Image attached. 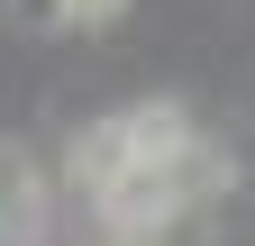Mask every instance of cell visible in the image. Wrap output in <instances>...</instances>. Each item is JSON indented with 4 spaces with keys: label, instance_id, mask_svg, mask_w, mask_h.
<instances>
[{
    "label": "cell",
    "instance_id": "obj_1",
    "mask_svg": "<svg viewBox=\"0 0 255 246\" xmlns=\"http://www.w3.org/2000/svg\"><path fill=\"white\" fill-rule=\"evenodd\" d=\"M228 182H237V173H228V155H219L210 137H191L182 155H128V164H119V182H110L91 210L110 219V237H164L191 201L228 192Z\"/></svg>",
    "mask_w": 255,
    "mask_h": 246
},
{
    "label": "cell",
    "instance_id": "obj_2",
    "mask_svg": "<svg viewBox=\"0 0 255 246\" xmlns=\"http://www.w3.org/2000/svg\"><path fill=\"white\" fill-rule=\"evenodd\" d=\"M37 228H46V173L27 146L0 137V246H27Z\"/></svg>",
    "mask_w": 255,
    "mask_h": 246
},
{
    "label": "cell",
    "instance_id": "obj_3",
    "mask_svg": "<svg viewBox=\"0 0 255 246\" xmlns=\"http://www.w3.org/2000/svg\"><path fill=\"white\" fill-rule=\"evenodd\" d=\"M128 155H137V146H128V110H119V119H91V128L64 146V182H73L82 201H101L110 182H119V164H128Z\"/></svg>",
    "mask_w": 255,
    "mask_h": 246
},
{
    "label": "cell",
    "instance_id": "obj_4",
    "mask_svg": "<svg viewBox=\"0 0 255 246\" xmlns=\"http://www.w3.org/2000/svg\"><path fill=\"white\" fill-rule=\"evenodd\" d=\"M9 27H46L55 37V27H73V18H64V0H9Z\"/></svg>",
    "mask_w": 255,
    "mask_h": 246
},
{
    "label": "cell",
    "instance_id": "obj_5",
    "mask_svg": "<svg viewBox=\"0 0 255 246\" xmlns=\"http://www.w3.org/2000/svg\"><path fill=\"white\" fill-rule=\"evenodd\" d=\"M64 18L73 27H110V18H128V0H64Z\"/></svg>",
    "mask_w": 255,
    "mask_h": 246
},
{
    "label": "cell",
    "instance_id": "obj_6",
    "mask_svg": "<svg viewBox=\"0 0 255 246\" xmlns=\"http://www.w3.org/2000/svg\"><path fill=\"white\" fill-rule=\"evenodd\" d=\"M119 246H155V237H119Z\"/></svg>",
    "mask_w": 255,
    "mask_h": 246
}]
</instances>
